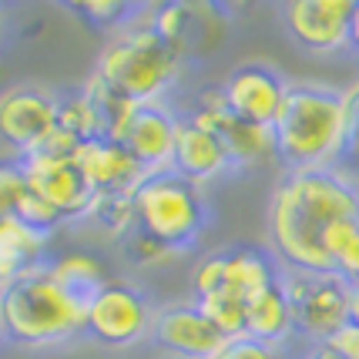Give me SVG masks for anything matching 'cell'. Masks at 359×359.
I'll return each mask as SVG.
<instances>
[{
  "instance_id": "obj_1",
  "label": "cell",
  "mask_w": 359,
  "mask_h": 359,
  "mask_svg": "<svg viewBox=\"0 0 359 359\" xmlns=\"http://www.w3.org/2000/svg\"><path fill=\"white\" fill-rule=\"evenodd\" d=\"M356 215L359 185L339 168L285 172L269 195V252L285 272H332L323 238L336 222Z\"/></svg>"
},
{
  "instance_id": "obj_2",
  "label": "cell",
  "mask_w": 359,
  "mask_h": 359,
  "mask_svg": "<svg viewBox=\"0 0 359 359\" xmlns=\"http://www.w3.org/2000/svg\"><path fill=\"white\" fill-rule=\"evenodd\" d=\"M272 135L285 172L336 168L343 148V91L309 81L289 84Z\"/></svg>"
},
{
  "instance_id": "obj_3",
  "label": "cell",
  "mask_w": 359,
  "mask_h": 359,
  "mask_svg": "<svg viewBox=\"0 0 359 359\" xmlns=\"http://www.w3.org/2000/svg\"><path fill=\"white\" fill-rule=\"evenodd\" d=\"M88 302L50 279L47 266L24 272L0 289V332L17 346L41 349L84 336Z\"/></svg>"
},
{
  "instance_id": "obj_4",
  "label": "cell",
  "mask_w": 359,
  "mask_h": 359,
  "mask_svg": "<svg viewBox=\"0 0 359 359\" xmlns=\"http://www.w3.org/2000/svg\"><path fill=\"white\" fill-rule=\"evenodd\" d=\"M178 71L182 54L165 44L148 20H131L114 34L94 64V78L131 104H161L178 81Z\"/></svg>"
},
{
  "instance_id": "obj_5",
  "label": "cell",
  "mask_w": 359,
  "mask_h": 359,
  "mask_svg": "<svg viewBox=\"0 0 359 359\" xmlns=\"http://www.w3.org/2000/svg\"><path fill=\"white\" fill-rule=\"evenodd\" d=\"M135 202V229L158 238L172 252H188L208 229V198L205 188L191 185L178 172H151L131 191Z\"/></svg>"
},
{
  "instance_id": "obj_6",
  "label": "cell",
  "mask_w": 359,
  "mask_h": 359,
  "mask_svg": "<svg viewBox=\"0 0 359 359\" xmlns=\"http://www.w3.org/2000/svg\"><path fill=\"white\" fill-rule=\"evenodd\" d=\"M285 269L282 262L262 245H232L215 249L198 266L191 269V289L195 299L202 296H235L249 306L252 299L282 285Z\"/></svg>"
},
{
  "instance_id": "obj_7",
  "label": "cell",
  "mask_w": 359,
  "mask_h": 359,
  "mask_svg": "<svg viewBox=\"0 0 359 359\" xmlns=\"http://www.w3.org/2000/svg\"><path fill=\"white\" fill-rule=\"evenodd\" d=\"M74 151H78V141L67 138L64 131H54L37 151L20 158L31 191H37L50 208H57L64 222L88 219V208L94 198L81 168L74 165Z\"/></svg>"
},
{
  "instance_id": "obj_8",
  "label": "cell",
  "mask_w": 359,
  "mask_h": 359,
  "mask_svg": "<svg viewBox=\"0 0 359 359\" xmlns=\"http://www.w3.org/2000/svg\"><path fill=\"white\" fill-rule=\"evenodd\" d=\"M282 289L292 313V332L313 346L329 343L346 326L349 282L339 272H285Z\"/></svg>"
},
{
  "instance_id": "obj_9",
  "label": "cell",
  "mask_w": 359,
  "mask_h": 359,
  "mask_svg": "<svg viewBox=\"0 0 359 359\" xmlns=\"http://www.w3.org/2000/svg\"><path fill=\"white\" fill-rule=\"evenodd\" d=\"M151 319L155 309L135 282L108 279L88 299L84 336H91L97 346L108 349H128L144 336H151Z\"/></svg>"
},
{
  "instance_id": "obj_10",
  "label": "cell",
  "mask_w": 359,
  "mask_h": 359,
  "mask_svg": "<svg viewBox=\"0 0 359 359\" xmlns=\"http://www.w3.org/2000/svg\"><path fill=\"white\" fill-rule=\"evenodd\" d=\"M57 131V94L20 84L0 94V141L17 155H31Z\"/></svg>"
},
{
  "instance_id": "obj_11",
  "label": "cell",
  "mask_w": 359,
  "mask_h": 359,
  "mask_svg": "<svg viewBox=\"0 0 359 359\" xmlns=\"http://www.w3.org/2000/svg\"><path fill=\"white\" fill-rule=\"evenodd\" d=\"M219 88L232 118L249 121V125L272 128V121L279 118L282 101H285L289 81L282 78L272 64L245 61V64H235Z\"/></svg>"
},
{
  "instance_id": "obj_12",
  "label": "cell",
  "mask_w": 359,
  "mask_h": 359,
  "mask_svg": "<svg viewBox=\"0 0 359 359\" xmlns=\"http://www.w3.org/2000/svg\"><path fill=\"white\" fill-rule=\"evenodd\" d=\"M356 0H289L282 4L285 34L309 54H336L349 47V20Z\"/></svg>"
},
{
  "instance_id": "obj_13",
  "label": "cell",
  "mask_w": 359,
  "mask_h": 359,
  "mask_svg": "<svg viewBox=\"0 0 359 359\" xmlns=\"http://www.w3.org/2000/svg\"><path fill=\"white\" fill-rule=\"evenodd\" d=\"M151 339L178 359H212L229 343L195 302H175L155 309Z\"/></svg>"
},
{
  "instance_id": "obj_14",
  "label": "cell",
  "mask_w": 359,
  "mask_h": 359,
  "mask_svg": "<svg viewBox=\"0 0 359 359\" xmlns=\"http://www.w3.org/2000/svg\"><path fill=\"white\" fill-rule=\"evenodd\" d=\"M175 131H178V118L165 104H138L114 141L138 161L141 172L151 175L172 168Z\"/></svg>"
},
{
  "instance_id": "obj_15",
  "label": "cell",
  "mask_w": 359,
  "mask_h": 359,
  "mask_svg": "<svg viewBox=\"0 0 359 359\" xmlns=\"http://www.w3.org/2000/svg\"><path fill=\"white\" fill-rule=\"evenodd\" d=\"M172 172L188 178L191 185H212L219 182L225 172H232V158L225 151V144L215 131L195 125L191 118H178V131H175V148H172Z\"/></svg>"
},
{
  "instance_id": "obj_16",
  "label": "cell",
  "mask_w": 359,
  "mask_h": 359,
  "mask_svg": "<svg viewBox=\"0 0 359 359\" xmlns=\"http://www.w3.org/2000/svg\"><path fill=\"white\" fill-rule=\"evenodd\" d=\"M74 165L81 168L84 182L94 195H108V191H135L141 185V165L128 155L118 141L111 138H94L78 144L74 151Z\"/></svg>"
},
{
  "instance_id": "obj_17",
  "label": "cell",
  "mask_w": 359,
  "mask_h": 359,
  "mask_svg": "<svg viewBox=\"0 0 359 359\" xmlns=\"http://www.w3.org/2000/svg\"><path fill=\"white\" fill-rule=\"evenodd\" d=\"M215 135L222 138L225 151L232 158V168H272V165H279L272 128L249 125V121H238L232 114H225L222 125L215 128Z\"/></svg>"
},
{
  "instance_id": "obj_18",
  "label": "cell",
  "mask_w": 359,
  "mask_h": 359,
  "mask_svg": "<svg viewBox=\"0 0 359 359\" xmlns=\"http://www.w3.org/2000/svg\"><path fill=\"white\" fill-rule=\"evenodd\" d=\"M50 235L27 229L17 219H0V289L20 279L24 272L44 266V249Z\"/></svg>"
},
{
  "instance_id": "obj_19",
  "label": "cell",
  "mask_w": 359,
  "mask_h": 359,
  "mask_svg": "<svg viewBox=\"0 0 359 359\" xmlns=\"http://www.w3.org/2000/svg\"><path fill=\"white\" fill-rule=\"evenodd\" d=\"M245 336L255 339V343H266V346H279L296 336L292 332V313H289V299H285V289L276 285L262 292L259 299H252L245 306Z\"/></svg>"
},
{
  "instance_id": "obj_20",
  "label": "cell",
  "mask_w": 359,
  "mask_h": 359,
  "mask_svg": "<svg viewBox=\"0 0 359 359\" xmlns=\"http://www.w3.org/2000/svg\"><path fill=\"white\" fill-rule=\"evenodd\" d=\"M44 266H47V272H50V279L57 282V285H64L71 296L84 299V302L108 282L104 262H101L97 255H91V252H64V255L50 259Z\"/></svg>"
},
{
  "instance_id": "obj_21",
  "label": "cell",
  "mask_w": 359,
  "mask_h": 359,
  "mask_svg": "<svg viewBox=\"0 0 359 359\" xmlns=\"http://www.w3.org/2000/svg\"><path fill=\"white\" fill-rule=\"evenodd\" d=\"M57 131H64L67 138H74L78 144L94 141V138H104L101 114H97L94 101L84 91L57 97Z\"/></svg>"
},
{
  "instance_id": "obj_22",
  "label": "cell",
  "mask_w": 359,
  "mask_h": 359,
  "mask_svg": "<svg viewBox=\"0 0 359 359\" xmlns=\"http://www.w3.org/2000/svg\"><path fill=\"white\" fill-rule=\"evenodd\" d=\"M332 272H339L346 282H359V215L336 222L323 238Z\"/></svg>"
},
{
  "instance_id": "obj_23",
  "label": "cell",
  "mask_w": 359,
  "mask_h": 359,
  "mask_svg": "<svg viewBox=\"0 0 359 359\" xmlns=\"http://www.w3.org/2000/svg\"><path fill=\"white\" fill-rule=\"evenodd\" d=\"M88 219L108 232L111 238H125L128 232H135V202L131 191H108V195H94Z\"/></svg>"
},
{
  "instance_id": "obj_24",
  "label": "cell",
  "mask_w": 359,
  "mask_h": 359,
  "mask_svg": "<svg viewBox=\"0 0 359 359\" xmlns=\"http://www.w3.org/2000/svg\"><path fill=\"white\" fill-rule=\"evenodd\" d=\"M64 7L71 14H78L94 31H125L131 24V14L144 11L138 4H125V0H78V4H64Z\"/></svg>"
},
{
  "instance_id": "obj_25",
  "label": "cell",
  "mask_w": 359,
  "mask_h": 359,
  "mask_svg": "<svg viewBox=\"0 0 359 359\" xmlns=\"http://www.w3.org/2000/svg\"><path fill=\"white\" fill-rule=\"evenodd\" d=\"M336 168L353 182L359 178V81L343 91V148Z\"/></svg>"
},
{
  "instance_id": "obj_26",
  "label": "cell",
  "mask_w": 359,
  "mask_h": 359,
  "mask_svg": "<svg viewBox=\"0 0 359 359\" xmlns=\"http://www.w3.org/2000/svg\"><path fill=\"white\" fill-rule=\"evenodd\" d=\"M195 306L212 319V326L219 329L225 339L245 336V302H242V299H235V296H202V299H195Z\"/></svg>"
},
{
  "instance_id": "obj_27",
  "label": "cell",
  "mask_w": 359,
  "mask_h": 359,
  "mask_svg": "<svg viewBox=\"0 0 359 359\" xmlns=\"http://www.w3.org/2000/svg\"><path fill=\"white\" fill-rule=\"evenodd\" d=\"M31 182L20 158H0V219H17V208L27 198Z\"/></svg>"
},
{
  "instance_id": "obj_28",
  "label": "cell",
  "mask_w": 359,
  "mask_h": 359,
  "mask_svg": "<svg viewBox=\"0 0 359 359\" xmlns=\"http://www.w3.org/2000/svg\"><path fill=\"white\" fill-rule=\"evenodd\" d=\"M121 249H125L128 259L141 269H158V266H165V262H172L175 255H178V252H172L168 245H161L158 238L144 235L141 229H135V232H128L125 238H121Z\"/></svg>"
},
{
  "instance_id": "obj_29",
  "label": "cell",
  "mask_w": 359,
  "mask_h": 359,
  "mask_svg": "<svg viewBox=\"0 0 359 359\" xmlns=\"http://www.w3.org/2000/svg\"><path fill=\"white\" fill-rule=\"evenodd\" d=\"M17 222H24L27 229H34V232H41V235H50L54 229L64 225V215L57 208H50L37 191H27V198L17 208Z\"/></svg>"
},
{
  "instance_id": "obj_30",
  "label": "cell",
  "mask_w": 359,
  "mask_h": 359,
  "mask_svg": "<svg viewBox=\"0 0 359 359\" xmlns=\"http://www.w3.org/2000/svg\"><path fill=\"white\" fill-rule=\"evenodd\" d=\"M212 359H285V353H282L279 346L255 343L249 336H235V339H229Z\"/></svg>"
},
{
  "instance_id": "obj_31",
  "label": "cell",
  "mask_w": 359,
  "mask_h": 359,
  "mask_svg": "<svg viewBox=\"0 0 359 359\" xmlns=\"http://www.w3.org/2000/svg\"><path fill=\"white\" fill-rule=\"evenodd\" d=\"M326 346H332V349H336L343 359H359V329L346 323V326L339 329V332H336Z\"/></svg>"
},
{
  "instance_id": "obj_32",
  "label": "cell",
  "mask_w": 359,
  "mask_h": 359,
  "mask_svg": "<svg viewBox=\"0 0 359 359\" xmlns=\"http://www.w3.org/2000/svg\"><path fill=\"white\" fill-rule=\"evenodd\" d=\"M346 323L359 329V282H349V296H346Z\"/></svg>"
},
{
  "instance_id": "obj_33",
  "label": "cell",
  "mask_w": 359,
  "mask_h": 359,
  "mask_svg": "<svg viewBox=\"0 0 359 359\" xmlns=\"http://www.w3.org/2000/svg\"><path fill=\"white\" fill-rule=\"evenodd\" d=\"M299 359H343V356H339V353H336L332 346L319 343V346H309V349H306V353H302Z\"/></svg>"
},
{
  "instance_id": "obj_34",
  "label": "cell",
  "mask_w": 359,
  "mask_h": 359,
  "mask_svg": "<svg viewBox=\"0 0 359 359\" xmlns=\"http://www.w3.org/2000/svg\"><path fill=\"white\" fill-rule=\"evenodd\" d=\"M349 47L359 50V0H356V7H353V20H349Z\"/></svg>"
},
{
  "instance_id": "obj_35",
  "label": "cell",
  "mask_w": 359,
  "mask_h": 359,
  "mask_svg": "<svg viewBox=\"0 0 359 359\" xmlns=\"http://www.w3.org/2000/svg\"><path fill=\"white\" fill-rule=\"evenodd\" d=\"M4 24H7V11H4V4H0V31H4Z\"/></svg>"
}]
</instances>
